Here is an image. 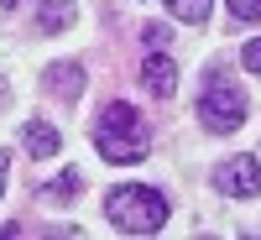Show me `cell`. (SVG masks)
I'll use <instances>...</instances> for the list:
<instances>
[{"mask_svg":"<svg viewBox=\"0 0 261 240\" xmlns=\"http://www.w3.org/2000/svg\"><path fill=\"white\" fill-rule=\"evenodd\" d=\"M73 16H79L73 0H47V6H42V16H37V26H42V32H68Z\"/></svg>","mask_w":261,"mask_h":240,"instance_id":"cell-8","label":"cell"},{"mask_svg":"<svg viewBox=\"0 0 261 240\" xmlns=\"http://www.w3.org/2000/svg\"><path fill=\"white\" fill-rule=\"evenodd\" d=\"M246 89L230 78V68H209L204 73V94H199V125L209 136H230L246 125Z\"/></svg>","mask_w":261,"mask_h":240,"instance_id":"cell-2","label":"cell"},{"mask_svg":"<svg viewBox=\"0 0 261 240\" xmlns=\"http://www.w3.org/2000/svg\"><path fill=\"white\" fill-rule=\"evenodd\" d=\"M42 89H47L58 104H79V94H84V63H79V58L53 63V68L42 73Z\"/></svg>","mask_w":261,"mask_h":240,"instance_id":"cell-5","label":"cell"},{"mask_svg":"<svg viewBox=\"0 0 261 240\" xmlns=\"http://www.w3.org/2000/svg\"><path fill=\"white\" fill-rule=\"evenodd\" d=\"M214 188L230 193V199H251V193H261V157H251V151L225 157L220 167H214Z\"/></svg>","mask_w":261,"mask_h":240,"instance_id":"cell-4","label":"cell"},{"mask_svg":"<svg viewBox=\"0 0 261 240\" xmlns=\"http://www.w3.org/2000/svg\"><path fill=\"white\" fill-rule=\"evenodd\" d=\"M235 21H261V0H225Z\"/></svg>","mask_w":261,"mask_h":240,"instance_id":"cell-11","label":"cell"},{"mask_svg":"<svg viewBox=\"0 0 261 240\" xmlns=\"http://www.w3.org/2000/svg\"><path fill=\"white\" fill-rule=\"evenodd\" d=\"M79 188H84L79 172H63V178L47 183V193H42V199H47V204H73V199H79Z\"/></svg>","mask_w":261,"mask_h":240,"instance_id":"cell-9","label":"cell"},{"mask_svg":"<svg viewBox=\"0 0 261 240\" xmlns=\"http://www.w3.org/2000/svg\"><path fill=\"white\" fill-rule=\"evenodd\" d=\"M241 63H246L251 73H261V37H256V42H246V52H241Z\"/></svg>","mask_w":261,"mask_h":240,"instance_id":"cell-12","label":"cell"},{"mask_svg":"<svg viewBox=\"0 0 261 240\" xmlns=\"http://www.w3.org/2000/svg\"><path fill=\"white\" fill-rule=\"evenodd\" d=\"M141 84H146V94H157V99H172L178 94V58H167V52H151L141 63Z\"/></svg>","mask_w":261,"mask_h":240,"instance_id":"cell-6","label":"cell"},{"mask_svg":"<svg viewBox=\"0 0 261 240\" xmlns=\"http://www.w3.org/2000/svg\"><path fill=\"white\" fill-rule=\"evenodd\" d=\"M94 146H99V157L105 162H141L146 157V146H151V136H146V125H141V115L130 110V104H105L99 110V120H94Z\"/></svg>","mask_w":261,"mask_h":240,"instance_id":"cell-1","label":"cell"},{"mask_svg":"<svg viewBox=\"0 0 261 240\" xmlns=\"http://www.w3.org/2000/svg\"><path fill=\"white\" fill-rule=\"evenodd\" d=\"M11 6H21V0H6V11H11Z\"/></svg>","mask_w":261,"mask_h":240,"instance_id":"cell-14","label":"cell"},{"mask_svg":"<svg viewBox=\"0 0 261 240\" xmlns=\"http://www.w3.org/2000/svg\"><path fill=\"white\" fill-rule=\"evenodd\" d=\"M167 11L178 16V21H188V26H199V21H209L214 0H167Z\"/></svg>","mask_w":261,"mask_h":240,"instance_id":"cell-10","label":"cell"},{"mask_svg":"<svg viewBox=\"0 0 261 240\" xmlns=\"http://www.w3.org/2000/svg\"><path fill=\"white\" fill-rule=\"evenodd\" d=\"M21 146H27L32 157H53V151L63 146V136H58V125H47V120H32L27 130H21Z\"/></svg>","mask_w":261,"mask_h":240,"instance_id":"cell-7","label":"cell"},{"mask_svg":"<svg viewBox=\"0 0 261 240\" xmlns=\"http://www.w3.org/2000/svg\"><path fill=\"white\" fill-rule=\"evenodd\" d=\"M6 178H11V151L0 146V193H6Z\"/></svg>","mask_w":261,"mask_h":240,"instance_id":"cell-13","label":"cell"},{"mask_svg":"<svg viewBox=\"0 0 261 240\" xmlns=\"http://www.w3.org/2000/svg\"><path fill=\"white\" fill-rule=\"evenodd\" d=\"M105 220L115 230H125V235H157L167 225V199L157 188H110Z\"/></svg>","mask_w":261,"mask_h":240,"instance_id":"cell-3","label":"cell"}]
</instances>
